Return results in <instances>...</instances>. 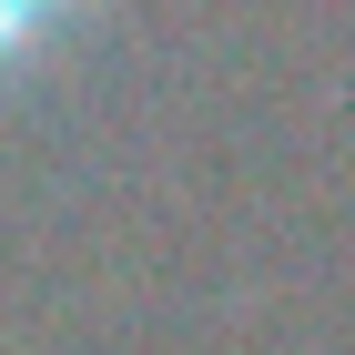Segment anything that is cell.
Here are the masks:
<instances>
[{
    "mask_svg": "<svg viewBox=\"0 0 355 355\" xmlns=\"http://www.w3.org/2000/svg\"><path fill=\"white\" fill-rule=\"evenodd\" d=\"M61 21H71V0H0V82H10Z\"/></svg>",
    "mask_w": 355,
    "mask_h": 355,
    "instance_id": "cell-1",
    "label": "cell"
}]
</instances>
